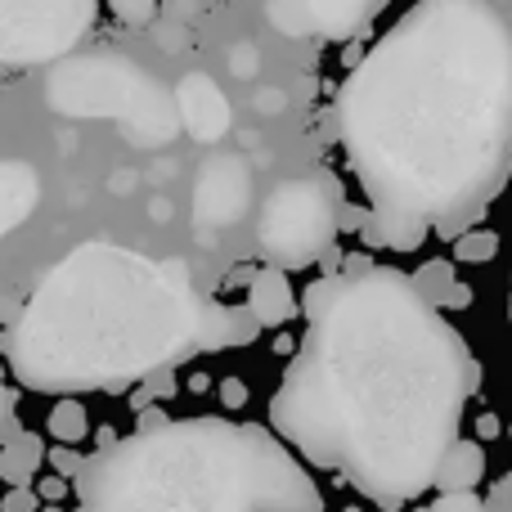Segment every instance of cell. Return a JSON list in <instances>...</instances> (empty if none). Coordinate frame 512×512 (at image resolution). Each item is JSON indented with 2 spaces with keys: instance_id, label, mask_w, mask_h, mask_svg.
<instances>
[{
  "instance_id": "cell-1",
  "label": "cell",
  "mask_w": 512,
  "mask_h": 512,
  "mask_svg": "<svg viewBox=\"0 0 512 512\" xmlns=\"http://www.w3.org/2000/svg\"><path fill=\"white\" fill-rule=\"evenodd\" d=\"M301 315L306 337L270 396V427L382 508L432 490L468 400L459 328L409 274L369 256L319 274L301 292Z\"/></svg>"
},
{
  "instance_id": "cell-2",
  "label": "cell",
  "mask_w": 512,
  "mask_h": 512,
  "mask_svg": "<svg viewBox=\"0 0 512 512\" xmlns=\"http://www.w3.org/2000/svg\"><path fill=\"white\" fill-rule=\"evenodd\" d=\"M337 135L373 212L459 239L512 167V14L418 0L342 81Z\"/></svg>"
},
{
  "instance_id": "cell-3",
  "label": "cell",
  "mask_w": 512,
  "mask_h": 512,
  "mask_svg": "<svg viewBox=\"0 0 512 512\" xmlns=\"http://www.w3.org/2000/svg\"><path fill=\"white\" fill-rule=\"evenodd\" d=\"M198 315L189 265L117 243H81L45 270L0 333V355L18 387L41 396L126 391L158 369L198 355Z\"/></svg>"
},
{
  "instance_id": "cell-4",
  "label": "cell",
  "mask_w": 512,
  "mask_h": 512,
  "mask_svg": "<svg viewBox=\"0 0 512 512\" xmlns=\"http://www.w3.org/2000/svg\"><path fill=\"white\" fill-rule=\"evenodd\" d=\"M77 512H265L248 427L230 418H171L117 436L86 459Z\"/></svg>"
},
{
  "instance_id": "cell-5",
  "label": "cell",
  "mask_w": 512,
  "mask_h": 512,
  "mask_svg": "<svg viewBox=\"0 0 512 512\" xmlns=\"http://www.w3.org/2000/svg\"><path fill=\"white\" fill-rule=\"evenodd\" d=\"M50 108L68 117H113L126 126L131 144H158L176 140L180 113L176 99L149 81L140 68H131L117 54H90V59H68L50 72Z\"/></svg>"
},
{
  "instance_id": "cell-6",
  "label": "cell",
  "mask_w": 512,
  "mask_h": 512,
  "mask_svg": "<svg viewBox=\"0 0 512 512\" xmlns=\"http://www.w3.org/2000/svg\"><path fill=\"white\" fill-rule=\"evenodd\" d=\"M337 212H342V189L328 176L283 180L261 207L256 243L270 256V265H283V270L315 265L342 234L337 230Z\"/></svg>"
},
{
  "instance_id": "cell-7",
  "label": "cell",
  "mask_w": 512,
  "mask_h": 512,
  "mask_svg": "<svg viewBox=\"0 0 512 512\" xmlns=\"http://www.w3.org/2000/svg\"><path fill=\"white\" fill-rule=\"evenodd\" d=\"M99 0H0V63L63 59L95 23Z\"/></svg>"
},
{
  "instance_id": "cell-8",
  "label": "cell",
  "mask_w": 512,
  "mask_h": 512,
  "mask_svg": "<svg viewBox=\"0 0 512 512\" xmlns=\"http://www.w3.org/2000/svg\"><path fill=\"white\" fill-rule=\"evenodd\" d=\"M256 454V481H261L265 512H324V495H319L315 477L301 468V459L283 445L274 427L243 423Z\"/></svg>"
},
{
  "instance_id": "cell-9",
  "label": "cell",
  "mask_w": 512,
  "mask_h": 512,
  "mask_svg": "<svg viewBox=\"0 0 512 512\" xmlns=\"http://www.w3.org/2000/svg\"><path fill=\"white\" fill-rule=\"evenodd\" d=\"M176 113H180V126L198 144H216L230 131V104H225L221 86L207 72H189L176 86Z\"/></svg>"
},
{
  "instance_id": "cell-10",
  "label": "cell",
  "mask_w": 512,
  "mask_h": 512,
  "mask_svg": "<svg viewBox=\"0 0 512 512\" xmlns=\"http://www.w3.org/2000/svg\"><path fill=\"white\" fill-rule=\"evenodd\" d=\"M252 194V176L239 158H216L203 167V180H198V221L212 216V225L239 221V212L248 207Z\"/></svg>"
},
{
  "instance_id": "cell-11",
  "label": "cell",
  "mask_w": 512,
  "mask_h": 512,
  "mask_svg": "<svg viewBox=\"0 0 512 512\" xmlns=\"http://www.w3.org/2000/svg\"><path fill=\"white\" fill-rule=\"evenodd\" d=\"M261 337V319L248 306H225V301H203L198 315V351H230V346H252Z\"/></svg>"
},
{
  "instance_id": "cell-12",
  "label": "cell",
  "mask_w": 512,
  "mask_h": 512,
  "mask_svg": "<svg viewBox=\"0 0 512 512\" xmlns=\"http://www.w3.org/2000/svg\"><path fill=\"white\" fill-rule=\"evenodd\" d=\"M248 310L261 319V328H283L288 319H297L301 301L292 292V279L283 265H261L248 279Z\"/></svg>"
},
{
  "instance_id": "cell-13",
  "label": "cell",
  "mask_w": 512,
  "mask_h": 512,
  "mask_svg": "<svg viewBox=\"0 0 512 512\" xmlns=\"http://www.w3.org/2000/svg\"><path fill=\"white\" fill-rule=\"evenodd\" d=\"M41 203V176L32 162L0 158V239L14 234Z\"/></svg>"
},
{
  "instance_id": "cell-14",
  "label": "cell",
  "mask_w": 512,
  "mask_h": 512,
  "mask_svg": "<svg viewBox=\"0 0 512 512\" xmlns=\"http://www.w3.org/2000/svg\"><path fill=\"white\" fill-rule=\"evenodd\" d=\"M391 0H306V14L315 36L328 41H346V36H360L373 23V14H382Z\"/></svg>"
},
{
  "instance_id": "cell-15",
  "label": "cell",
  "mask_w": 512,
  "mask_h": 512,
  "mask_svg": "<svg viewBox=\"0 0 512 512\" xmlns=\"http://www.w3.org/2000/svg\"><path fill=\"white\" fill-rule=\"evenodd\" d=\"M432 225L423 216H409V212H373L369 207V221H364L360 239L369 248H391V252H414L427 243Z\"/></svg>"
},
{
  "instance_id": "cell-16",
  "label": "cell",
  "mask_w": 512,
  "mask_h": 512,
  "mask_svg": "<svg viewBox=\"0 0 512 512\" xmlns=\"http://www.w3.org/2000/svg\"><path fill=\"white\" fill-rule=\"evenodd\" d=\"M481 477H486V450H481V441L459 436V441L445 450V459L436 463L432 490L436 495H450V490H477Z\"/></svg>"
},
{
  "instance_id": "cell-17",
  "label": "cell",
  "mask_w": 512,
  "mask_h": 512,
  "mask_svg": "<svg viewBox=\"0 0 512 512\" xmlns=\"http://www.w3.org/2000/svg\"><path fill=\"white\" fill-rule=\"evenodd\" d=\"M45 454L50 450H45V441L36 432H14L0 445V481H5V486H32Z\"/></svg>"
},
{
  "instance_id": "cell-18",
  "label": "cell",
  "mask_w": 512,
  "mask_h": 512,
  "mask_svg": "<svg viewBox=\"0 0 512 512\" xmlns=\"http://www.w3.org/2000/svg\"><path fill=\"white\" fill-rule=\"evenodd\" d=\"M50 436L59 445H81L90 436V418H86V405L72 396H63L59 405L50 409Z\"/></svg>"
},
{
  "instance_id": "cell-19",
  "label": "cell",
  "mask_w": 512,
  "mask_h": 512,
  "mask_svg": "<svg viewBox=\"0 0 512 512\" xmlns=\"http://www.w3.org/2000/svg\"><path fill=\"white\" fill-rule=\"evenodd\" d=\"M409 279L423 292V301L445 310V297H450V288L459 283V274H454V261H427V265H418V274H409Z\"/></svg>"
},
{
  "instance_id": "cell-20",
  "label": "cell",
  "mask_w": 512,
  "mask_h": 512,
  "mask_svg": "<svg viewBox=\"0 0 512 512\" xmlns=\"http://www.w3.org/2000/svg\"><path fill=\"white\" fill-rule=\"evenodd\" d=\"M265 18H270V27L283 36H315L306 0H265Z\"/></svg>"
},
{
  "instance_id": "cell-21",
  "label": "cell",
  "mask_w": 512,
  "mask_h": 512,
  "mask_svg": "<svg viewBox=\"0 0 512 512\" xmlns=\"http://www.w3.org/2000/svg\"><path fill=\"white\" fill-rule=\"evenodd\" d=\"M495 256H499L495 230H463L454 239V261H495Z\"/></svg>"
},
{
  "instance_id": "cell-22",
  "label": "cell",
  "mask_w": 512,
  "mask_h": 512,
  "mask_svg": "<svg viewBox=\"0 0 512 512\" xmlns=\"http://www.w3.org/2000/svg\"><path fill=\"white\" fill-rule=\"evenodd\" d=\"M176 369H158V373H149V378L140 382V391L131 396V409H149L153 400H167V396H176Z\"/></svg>"
},
{
  "instance_id": "cell-23",
  "label": "cell",
  "mask_w": 512,
  "mask_h": 512,
  "mask_svg": "<svg viewBox=\"0 0 512 512\" xmlns=\"http://www.w3.org/2000/svg\"><path fill=\"white\" fill-rule=\"evenodd\" d=\"M108 5V14L117 18V23H126V27H149L153 18H158V5L162 0H104Z\"/></svg>"
},
{
  "instance_id": "cell-24",
  "label": "cell",
  "mask_w": 512,
  "mask_h": 512,
  "mask_svg": "<svg viewBox=\"0 0 512 512\" xmlns=\"http://www.w3.org/2000/svg\"><path fill=\"white\" fill-rule=\"evenodd\" d=\"M0 512H41L36 486H9L5 495H0Z\"/></svg>"
},
{
  "instance_id": "cell-25",
  "label": "cell",
  "mask_w": 512,
  "mask_h": 512,
  "mask_svg": "<svg viewBox=\"0 0 512 512\" xmlns=\"http://www.w3.org/2000/svg\"><path fill=\"white\" fill-rule=\"evenodd\" d=\"M45 459H50V468L59 472V477H68V481H77V477H81V468H86V459H81V454L72 450V445H54V450L45 454Z\"/></svg>"
},
{
  "instance_id": "cell-26",
  "label": "cell",
  "mask_w": 512,
  "mask_h": 512,
  "mask_svg": "<svg viewBox=\"0 0 512 512\" xmlns=\"http://www.w3.org/2000/svg\"><path fill=\"white\" fill-rule=\"evenodd\" d=\"M14 409H18V396L5 387V369H0V445H5L14 432H23L18 418H14Z\"/></svg>"
},
{
  "instance_id": "cell-27",
  "label": "cell",
  "mask_w": 512,
  "mask_h": 512,
  "mask_svg": "<svg viewBox=\"0 0 512 512\" xmlns=\"http://www.w3.org/2000/svg\"><path fill=\"white\" fill-rule=\"evenodd\" d=\"M427 512H486V504L472 490H450V495H436V504Z\"/></svg>"
},
{
  "instance_id": "cell-28",
  "label": "cell",
  "mask_w": 512,
  "mask_h": 512,
  "mask_svg": "<svg viewBox=\"0 0 512 512\" xmlns=\"http://www.w3.org/2000/svg\"><path fill=\"white\" fill-rule=\"evenodd\" d=\"M36 495H41V504H59V499L68 495V477H59V472H50V477H41V486H36Z\"/></svg>"
},
{
  "instance_id": "cell-29",
  "label": "cell",
  "mask_w": 512,
  "mask_h": 512,
  "mask_svg": "<svg viewBox=\"0 0 512 512\" xmlns=\"http://www.w3.org/2000/svg\"><path fill=\"white\" fill-rule=\"evenodd\" d=\"M221 400H225V409H243L248 405V387H243L239 378H225L221 382Z\"/></svg>"
},
{
  "instance_id": "cell-30",
  "label": "cell",
  "mask_w": 512,
  "mask_h": 512,
  "mask_svg": "<svg viewBox=\"0 0 512 512\" xmlns=\"http://www.w3.org/2000/svg\"><path fill=\"white\" fill-rule=\"evenodd\" d=\"M135 418H140V423H135V432H158V427H167L171 423V418L167 414H162V409H135Z\"/></svg>"
},
{
  "instance_id": "cell-31",
  "label": "cell",
  "mask_w": 512,
  "mask_h": 512,
  "mask_svg": "<svg viewBox=\"0 0 512 512\" xmlns=\"http://www.w3.org/2000/svg\"><path fill=\"white\" fill-rule=\"evenodd\" d=\"M256 72V50L252 45H239V50H234V77H252Z\"/></svg>"
},
{
  "instance_id": "cell-32",
  "label": "cell",
  "mask_w": 512,
  "mask_h": 512,
  "mask_svg": "<svg viewBox=\"0 0 512 512\" xmlns=\"http://www.w3.org/2000/svg\"><path fill=\"white\" fill-rule=\"evenodd\" d=\"M472 306V288L468 283H454L450 297H445V310H468Z\"/></svg>"
},
{
  "instance_id": "cell-33",
  "label": "cell",
  "mask_w": 512,
  "mask_h": 512,
  "mask_svg": "<svg viewBox=\"0 0 512 512\" xmlns=\"http://www.w3.org/2000/svg\"><path fill=\"white\" fill-rule=\"evenodd\" d=\"M477 432H481V441H495L504 427H499V418L495 414H481V423H477Z\"/></svg>"
},
{
  "instance_id": "cell-34",
  "label": "cell",
  "mask_w": 512,
  "mask_h": 512,
  "mask_svg": "<svg viewBox=\"0 0 512 512\" xmlns=\"http://www.w3.org/2000/svg\"><path fill=\"white\" fill-rule=\"evenodd\" d=\"M463 382H468V396L477 391V382H481V364L472 360V355H468V364H463Z\"/></svg>"
},
{
  "instance_id": "cell-35",
  "label": "cell",
  "mask_w": 512,
  "mask_h": 512,
  "mask_svg": "<svg viewBox=\"0 0 512 512\" xmlns=\"http://www.w3.org/2000/svg\"><path fill=\"white\" fill-rule=\"evenodd\" d=\"M283 108V95H274V90H265L261 95V113H279Z\"/></svg>"
},
{
  "instance_id": "cell-36",
  "label": "cell",
  "mask_w": 512,
  "mask_h": 512,
  "mask_svg": "<svg viewBox=\"0 0 512 512\" xmlns=\"http://www.w3.org/2000/svg\"><path fill=\"white\" fill-rule=\"evenodd\" d=\"M495 9H504V14H512V0H490Z\"/></svg>"
},
{
  "instance_id": "cell-37",
  "label": "cell",
  "mask_w": 512,
  "mask_h": 512,
  "mask_svg": "<svg viewBox=\"0 0 512 512\" xmlns=\"http://www.w3.org/2000/svg\"><path fill=\"white\" fill-rule=\"evenodd\" d=\"M508 319H512V283H508Z\"/></svg>"
},
{
  "instance_id": "cell-38",
  "label": "cell",
  "mask_w": 512,
  "mask_h": 512,
  "mask_svg": "<svg viewBox=\"0 0 512 512\" xmlns=\"http://www.w3.org/2000/svg\"><path fill=\"white\" fill-rule=\"evenodd\" d=\"M418 512H427V508H418Z\"/></svg>"
}]
</instances>
